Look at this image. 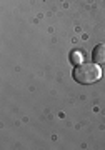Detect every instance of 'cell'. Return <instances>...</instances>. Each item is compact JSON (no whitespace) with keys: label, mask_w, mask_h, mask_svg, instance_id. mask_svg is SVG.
Wrapping results in <instances>:
<instances>
[{"label":"cell","mask_w":105,"mask_h":150,"mask_svg":"<svg viewBox=\"0 0 105 150\" xmlns=\"http://www.w3.org/2000/svg\"><path fill=\"white\" fill-rule=\"evenodd\" d=\"M74 80H77V83L82 85H89V83H95L97 80L102 79V69L99 67V64H80L74 67Z\"/></svg>","instance_id":"obj_1"},{"label":"cell","mask_w":105,"mask_h":150,"mask_svg":"<svg viewBox=\"0 0 105 150\" xmlns=\"http://www.w3.org/2000/svg\"><path fill=\"white\" fill-rule=\"evenodd\" d=\"M70 62H72V65L82 64V52H80V50H72V52H70Z\"/></svg>","instance_id":"obj_3"},{"label":"cell","mask_w":105,"mask_h":150,"mask_svg":"<svg viewBox=\"0 0 105 150\" xmlns=\"http://www.w3.org/2000/svg\"><path fill=\"white\" fill-rule=\"evenodd\" d=\"M92 60L95 64H105V43H99L95 45L92 50Z\"/></svg>","instance_id":"obj_2"}]
</instances>
